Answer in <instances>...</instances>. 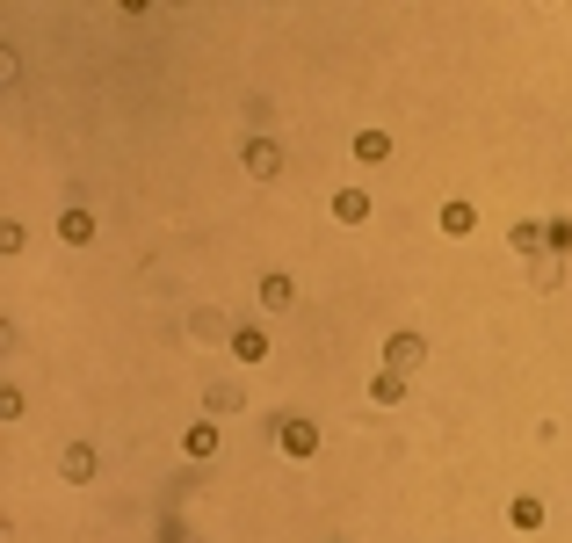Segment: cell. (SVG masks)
I'll return each instance as SVG.
<instances>
[{
    "label": "cell",
    "mask_w": 572,
    "mask_h": 543,
    "mask_svg": "<svg viewBox=\"0 0 572 543\" xmlns=\"http://www.w3.org/2000/svg\"><path fill=\"white\" fill-rule=\"evenodd\" d=\"M319 420H305V413H283L276 420V449H283V457H297V464H305V457H319Z\"/></svg>",
    "instance_id": "obj_1"
},
{
    "label": "cell",
    "mask_w": 572,
    "mask_h": 543,
    "mask_svg": "<svg viewBox=\"0 0 572 543\" xmlns=\"http://www.w3.org/2000/svg\"><path fill=\"white\" fill-rule=\"evenodd\" d=\"M420 362H428V341H420V334H391V341H384V370H391V377H413Z\"/></svg>",
    "instance_id": "obj_2"
},
{
    "label": "cell",
    "mask_w": 572,
    "mask_h": 543,
    "mask_svg": "<svg viewBox=\"0 0 572 543\" xmlns=\"http://www.w3.org/2000/svg\"><path fill=\"white\" fill-rule=\"evenodd\" d=\"M239 160H247L254 181H276V174H283V145H276V138H247V145H239Z\"/></svg>",
    "instance_id": "obj_3"
},
{
    "label": "cell",
    "mask_w": 572,
    "mask_h": 543,
    "mask_svg": "<svg viewBox=\"0 0 572 543\" xmlns=\"http://www.w3.org/2000/svg\"><path fill=\"white\" fill-rule=\"evenodd\" d=\"M239 406H247V384H239V377H218V384L203 391V413H210V420H218V413H239Z\"/></svg>",
    "instance_id": "obj_4"
},
{
    "label": "cell",
    "mask_w": 572,
    "mask_h": 543,
    "mask_svg": "<svg viewBox=\"0 0 572 543\" xmlns=\"http://www.w3.org/2000/svg\"><path fill=\"white\" fill-rule=\"evenodd\" d=\"M95 471H102V457H95V449H87V442H73L66 457H58V478H66V486H87V478H95Z\"/></svg>",
    "instance_id": "obj_5"
},
{
    "label": "cell",
    "mask_w": 572,
    "mask_h": 543,
    "mask_svg": "<svg viewBox=\"0 0 572 543\" xmlns=\"http://www.w3.org/2000/svg\"><path fill=\"white\" fill-rule=\"evenodd\" d=\"M442 232H449V239H471V232H478V203H471V196H449V203H442Z\"/></svg>",
    "instance_id": "obj_6"
},
{
    "label": "cell",
    "mask_w": 572,
    "mask_h": 543,
    "mask_svg": "<svg viewBox=\"0 0 572 543\" xmlns=\"http://www.w3.org/2000/svg\"><path fill=\"white\" fill-rule=\"evenodd\" d=\"M95 232H102V225H95V210H80V203L66 210V218H58V239H66V247H95Z\"/></svg>",
    "instance_id": "obj_7"
},
{
    "label": "cell",
    "mask_w": 572,
    "mask_h": 543,
    "mask_svg": "<svg viewBox=\"0 0 572 543\" xmlns=\"http://www.w3.org/2000/svg\"><path fill=\"white\" fill-rule=\"evenodd\" d=\"M334 218L341 225H370V189H334Z\"/></svg>",
    "instance_id": "obj_8"
},
{
    "label": "cell",
    "mask_w": 572,
    "mask_h": 543,
    "mask_svg": "<svg viewBox=\"0 0 572 543\" xmlns=\"http://www.w3.org/2000/svg\"><path fill=\"white\" fill-rule=\"evenodd\" d=\"M254 297H261V312H290V305H297V283H290V276H261Z\"/></svg>",
    "instance_id": "obj_9"
},
{
    "label": "cell",
    "mask_w": 572,
    "mask_h": 543,
    "mask_svg": "<svg viewBox=\"0 0 572 543\" xmlns=\"http://www.w3.org/2000/svg\"><path fill=\"white\" fill-rule=\"evenodd\" d=\"M544 515H551V507L536 500V493H515V500H507V522H515V529H544Z\"/></svg>",
    "instance_id": "obj_10"
},
{
    "label": "cell",
    "mask_w": 572,
    "mask_h": 543,
    "mask_svg": "<svg viewBox=\"0 0 572 543\" xmlns=\"http://www.w3.org/2000/svg\"><path fill=\"white\" fill-rule=\"evenodd\" d=\"M232 355L239 362H268V334L261 326H232Z\"/></svg>",
    "instance_id": "obj_11"
},
{
    "label": "cell",
    "mask_w": 572,
    "mask_h": 543,
    "mask_svg": "<svg viewBox=\"0 0 572 543\" xmlns=\"http://www.w3.org/2000/svg\"><path fill=\"white\" fill-rule=\"evenodd\" d=\"M355 160H363V167L391 160V131H355Z\"/></svg>",
    "instance_id": "obj_12"
},
{
    "label": "cell",
    "mask_w": 572,
    "mask_h": 543,
    "mask_svg": "<svg viewBox=\"0 0 572 543\" xmlns=\"http://www.w3.org/2000/svg\"><path fill=\"white\" fill-rule=\"evenodd\" d=\"M507 247H515V254H544V225H536V218H522L515 232H507Z\"/></svg>",
    "instance_id": "obj_13"
},
{
    "label": "cell",
    "mask_w": 572,
    "mask_h": 543,
    "mask_svg": "<svg viewBox=\"0 0 572 543\" xmlns=\"http://www.w3.org/2000/svg\"><path fill=\"white\" fill-rule=\"evenodd\" d=\"M182 449H189V457H218V420H203V428H189V435H182Z\"/></svg>",
    "instance_id": "obj_14"
},
{
    "label": "cell",
    "mask_w": 572,
    "mask_h": 543,
    "mask_svg": "<svg viewBox=\"0 0 572 543\" xmlns=\"http://www.w3.org/2000/svg\"><path fill=\"white\" fill-rule=\"evenodd\" d=\"M370 399H377V406H399V399H406V377H391V370H384V377L370 384Z\"/></svg>",
    "instance_id": "obj_15"
},
{
    "label": "cell",
    "mask_w": 572,
    "mask_h": 543,
    "mask_svg": "<svg viewBox=\"0 0 572 543\" xmlns=\"http://www.w3.org/2000/svg\"><path fill=\"white\" fill-rule=\"evenodd\" d=\"M544 247H551V254H572V218H551V225H544Z\"/></svg>",
    "instance_id": "obj_16"
}]
</instances>
